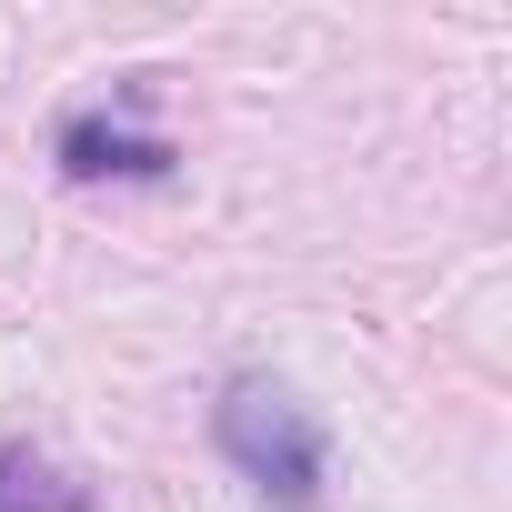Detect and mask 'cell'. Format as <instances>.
<instances>
[{"label":"cell","instance_id":"3957f363","mask_svg":"<svg viewBox=\"0 0 512 512\" xmlns=\"http://www.w3.org/2000/svg\"><path fill=\"white\" fill-rule=\"evenodd\" d=\"M0 512H91V482H71L51 452L11 442L0 452Z\"/></svg>","mask_w":512,"mask_h":512},{"label":"cell","instance_id":"7a4b0ae2","mask_svg":"<svg viewBox=\"0 0 512 512\" xmlns=\"http://www.w3.org/2000/svg\"><path fill=\"white\" fill-rule=\"evenodd\" d=\"M51 161H61V181H171V171H181V141L131 131V121H111V111H71V121L51 131Z\"/></svg>","mask_w":512,"mask_h":512},{"label":"cell","instance_id":"6da1fadb","mask_svg":"<svg viewBox=\"0 0 512 512\" xmlns=\"http://www.w3.org/2000/svg\"><path fill=\"white\" fill-rule=\"evenodd\" d=\"M211 442L221 462L262 492L272 512H322V482H332V442L312 422V402L292 382H262V372H241L221 402H211Z\"/></svg>","mask_w":512,"mask_h":512}]
</instances>
